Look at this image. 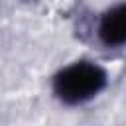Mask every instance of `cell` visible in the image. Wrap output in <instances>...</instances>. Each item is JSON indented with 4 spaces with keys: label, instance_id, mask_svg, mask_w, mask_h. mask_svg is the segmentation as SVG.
Here are the masks:
<instances>
[{
    "label": "cell",
    "instance_id": "obj_1",
    "mask_svg": "<svg viewBox=\"0 0 126 126\" xmlns=\"http://www.w3.org/2000/svg\"><path fill=\"white\" fill-rule=\"evenodd\" d=\"M108 85L106 71L87 59L63 67L53 77V94L67 106L83 104L94 98Z\"/></svg>",
    "mask_w": 126,
    "mask_h": 126
},
{
    "label": "cell",
    "instance_id": "obj_2",
    "mask_svg": "<svg viewBox=\"0 0 126 126\" xmlns=\"http://www.w3.org/2000/svg\"><path fill=\"white\" fill-rule=\"evenodd\" d=\"M96 33L100 43L106 47L126 45V2L112 6L100 16Z\"/></svg>",
    "mask_w": 126,
    "mask_h": 126
}]
</instances>
